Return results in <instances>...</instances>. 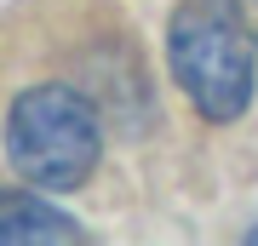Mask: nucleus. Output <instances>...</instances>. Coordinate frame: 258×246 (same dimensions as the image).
<instances>
[{
	"label": "nucleus",
	"instance_id": "20e7f679",
	"mask_svg": "<svg viewBox=\"0 0 258 246\" xmlns=\"http://www.w3.org/2000/svg\"><path fill=\"white\" fill-rule=\"evenodd\" d=\"M247 240H258V229H247Z\"/></svg>",
	"mask_w": 258,
	"mask_h": 246
},
{
	"label": "nucleus",
	"instance_id": "f03ea898",
	"mask_svg": "<svg viewBox=\"0 0 258 246\" xmlns=\"http://www.w3.org/2000/svg\"><path fill=\"white\" fill-rule=\"evenodd\" d=\"M6 160L23 183L46 195L81 189L103 160V115L81 86L40 80L6 109Z\"/></svg>",
	"mask_w": 258,
	"mask_h": 246
},
{
	"label": "nucleus",
	"instance_id": "7ed1b4c3",
	"mask_svg": "<svg viewBox=\"0 0 258 246\" xmlns=\"http://www.w3.org/2000/svg\"><path fill=\"white\" fill-rule=\"evenodd\" d=\"M0 240H86L81 223L63 218L52 201H40V189H0Z\"/></svg>",
	"mask_w": 258,
	"mask_h": 246
},
{
	"label": "nucleus",
	"instance_id": "f257e3e1",
	"mask_svg": "<svg viewBox=\"0 0 258 246\" xmlns=\"http://www.w3.org/2000/svg\"><path fill=\"white\" fill-rule=\"evenodd\" d=\"M166 63L201 120L230 126L247 115L258 86V40L235 0H184L166 23Z\"/></svg>",
	"mask_w": 258,
	"mask_h": 246
}]
</instances>
